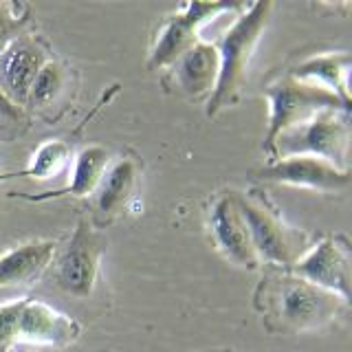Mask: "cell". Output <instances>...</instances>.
<instances>
[{
	"label": "cell",
	"mask_w": 352,
	"mask_h": 352,
	"mask_svg": "<svg viewBox=\"0 0 352 352\" xmlns=\"http://www.w3.org/2000/svg\"><path fill=\"white\" fill-rule=\"evenodd\" d=\"M271 9H273L271 3L245 5L242 7V14L236 16L234 25L225 31L223 40L216 44L220 69H218L216 88L212 97H209V108H207L209 117L236 102L240 88L247 80L253 51H256L262 33L269 25Z\"/></svg>",
	"instance_id": "cell-1"
},
{
	"label": "cell",
	"mask_w": 352,
	"mask_h": 352,
	"mask_svg": "<svg viewBox=\"0 0 352 352\" xmlns=\"http://www.w3.org/2000/svg\"><path fill=\"white\" fill-rule=\"evenodd\" d=\"M350 150V110H322L302 124L282 130L267 152L273 161L289 157H315L339 170H348Z\"/></svg>",
	"instance_id": "cell-2"
},
{
	"label": "cell",
	"mask_w": 352,
	"mask_h": 352,
	"mask_svg": "<svg viewBox=\"0 0 352 352\" xmlns=\"http://www.w3.org/2000/svg\"><path fill=\"white\" fill-rule=\"evenodd\" d=\"M267 302L282 328L297 330V333L326 326L346 306V302L337 295L302 278H295L293 273L275 275L267 286Z\"/></svg>",
	"instance_id": "cell-3"
},
{
	"label": "cell",
	"mask_w": 352,
	"mask_h": 352,
	"mask_svg": "<svg viewBox=\"0 0 352 352\" xmlns=\"http://www.w3.org/2000/svg\"><path fill=\"white\" fill-rule=\"evenodd\" d=\"M236 201L242 216H245L258 262L264 260L273 267H282L289 271L308 249L306 236L300 229L286 225L267 205L251 201L242 194H236Z\"/></svg>",
	"instance_id": "cell-4"
},
{
	"label": "cell",
	"mask_w": 352,
	"mask_h": 352,
	"mask_svg": "<svg viewBox=\"0 0 352 352\" xmlns=\"http://www.w3.org/2000/svg\"><path fill=\"white\" fill-rule=\"evenodd\" d=\"M269 97V132L264 148H271L273 139L280 135L282 130L302 124V121L311 119L313 115L322 113V110H350V104L341 102L337 95H333L326 88H319L315 84H306L295 80V77L286 75L282 80L273 82L267 91Z\"/></svg>",
	"instance_id": "cell-5"
},
{
	"label": "cell",
	"mask_w": 352,
	"mask_h": 352,
	"mask_svg": "<svg viewBox=\"0 0 352 352\" xmlns=\"http://www.w3.org/2000/svg\"><path fill=\"white\" fill-rule=\"evenodd\" d=\"M242 5L229 3H187L163 22L157 42H154L148 69L157 71L172 66L185 51H190L198 42V29H201L209 18H214L220 11H238Z\"/></svg>",
	"instance_id": "cell-6"
},
{
	"label": "cell",
	"mask_w": 352,
	"mask_h": 352,
	"mask_svg": "<svg viewBox=\"0 0 352 352\" xmlns=\"http://www.w3.org/2000/svg\"><path fill=\"white\" fill-rule=\"evenodd\" d=\"M289 273L337 295L346 304L350 300V249L341 238L330 236L308 247Z\"/></svg>",
	"instance_id": "cell-7"
},
{
	"label": "cell",
	"mask_w": 352,
	"mask_h": 352,
	"mask_svg": "<svg viewBox=\"0 0 352 352\" xmlns=\"http://www.w3.org/2000/svg\"><path fill=\"white\" fill-rule=\"evenodd\" d=\"M99 258H102V238L86 223H80L55 262L58 286L77 297L91 295L97 280Z\"/></svg>",
	"instance_id": "cell-8"
},
{
	"label": "cell",
	"mask_w": 352,
	"mask_h": 352,
	"mask_svg": "<svg viewBox=\"0 0 352 352\" xmlns=\"http://www.w3.org/2000/svg\"><path fill=\"white\" fill-rule=\"evenodd\" d=\"M49 49L38 36L22 33L0 53V91L14 106H27V97L40 69L47 64Z\"/></svg>",
	"instance_id": "cell-9"
},
{
	"label": "cell",
	"mask_w": 352,
	"mask_h": 352,
	"mask_svg": "<svg viewBox=\"0 0 352 352\" xmlns=\"http://www.w3.org/2000/svg\"><path fill=\"white\" fill-rule=\"evenodd\" d=\"M262 181L306 187L319 192H341L350 185V172L339 170L315 157H289L271 161L267 168L258 172Z\"/></svg>",
	"instance_id": "cell-10"
},
{
	"label": "cell",
	"mask_w": 352,
	"mask_h": 352,
	"mask_svg": "<svg viewBox=\"0 0 352 352\" xmlns=\"http://www.w3.org/2000/svg\"><path fill=\"white\" fill-rule=\"evenodd\" d=\"M209 229H212L216 247L225 253L227 260L240 267H256L258 256L253 251L245 216L240 212L234 192L214 198L209 207Z\"/></svg>",
	"instance_id": "cell-11"
},
{
	"label": "cell",
	"mask_w": 352,
	"mask_h": 352,
	"mask_svg": "<svg viewBox=\"0 0 352 352\" xmlns=\"http://www.w3.org/2000/svg\"><path fill=\"white\" fill-rule=\"evenodd\" d=\"M77 337H80V324L60 313L58 308L40 300H27L22 306L16 326V341L64 348L71 346Z\"/></svg>",
	"instance_id": "cell-12"
},
{
	"label": "cell",
	"mask_w": 352,
	"mask_h": 352,
	"mask_svg": "<svg viewBox=\"0 0 352 352\" xmlns=\"http://www.w3.org/2000/svg\"><path fill=\"white\" fill-rule=\"evenodd\" d=\"M218 69H220V58L216 44L198 40L190 51H185L172 64V75L176 86L187 97L198 99L207 93H214L218 82Z\"/></svg>",
	"instance_id": "cell-13"
},
{
	"label": "cell",
	"mask_w": 352,
	"mask_h": 352,
	"mask_svg": "<svg viewBox=\"0 0 352 352\" xmlns=\"http://www.w3.org/2000/svg\"><path fill=\"white\" fill-rule=\"evenodd\" d=\"M350 53L337 51V53H317L313 58H306L293 71L291 77L306 84H315L319 88H326L333 95H337L341 102L350 104V91H348V77H350Z\"/></svg>",
	"instance_id": "cell-14"
},
{
	"label": "cell",
	"mask_w": 352,
	"mask_h": 352,
	"mask_svg": "<svg viewBox=\"0 0 352 352\" xmlns=\"http://www.w3.org/2000/svg\"><path fill=\"white\" fill-rule=\"evenodd\" d=\"M53 240H33L0 256V286L29 284L38 280L55 256Z\"/></svg>",
	"instance_id": "cell-15"
},
{
	"label": "cell",
	"mask_w": 352,
	"mask_h": 352,
	"mask_svg": "<svg viewBox=\"0 0 352 352\" xmlns=\"http://www.w3.org/2000/svg\"><path fill=\"white\" fill-rule=\"evenodd\" d=\"M137 185V163L132 159H119L108 165L106 174L95 190V207L97 214L110 220L119 216L130 203Z\"/></svg>",
	"instance_id": "cell-16"
},
{
	"label": "cell",
	"mask_w": 352,
	"mask_h": 352,
	"mask_svg": "<svg viewBox=\"0 0 352 352\" xmlns=\"http://www.w3.org/2000/svg\"><path fill=\"white\" fill-rule=\"evenodd\" d=\"M110 165V152L102 146H88L84 148L80 154L75 157L73 161V172H71V181L66 187L58 192H49L44 196L33 198L29 196V201H42V198H51V196H64V194H71V196H91L95 194L99 181L102 176L106 174Z\"/></svg>",
	"instance_id": "cell-17"
},
{
	"label": "cell",
	"mask_w": 352,
	"mask_h": 352,
	"mask_svg": "<svg viewBox=\"0 0 352 352\" xmlns=\"http://www.w3.org/2000/svg\"><path fill=\"white\" fill-rule=\"evenodd\" d=\"M69 159H71V148L66 146L64 141H58V139L47 141L36 150L29 168L22 170L20 174H14V176H33V179L47 181L51 176L58 174Z\"/></svg>",
	"instance_id": "cell-18"
},
{
	"label": "cell",
	"mask_w": 352,
	"mask_h": 352,
	"mask_svg": "<svg viewBox=\"0 0 352 352\" xmlns=\"http://www.w3.org/2000/svg\"><path fill=\"white\" fill-rule=\"evenodd\" d=\"M62 88H64V69L55 60H49L40 69L36 82L31 86L27 106H49L53 99H58Z\"/></svg>",
	"instance_id": "cell-19"
},
{
	"label": "cell",
	"mask_w": 352,
	"mask_h": 352,
	"mask_svg": "<svg viewBox=\"0 0 352 352\" xmlns=\"http://www.w3.org/2000/svg\"><path fill=\"white\" fill-rule=\"evenodd\" d=\"M29 25V7L20 3H0V53L22 36Z\"/></svg>",
	"instance_id": "cell-20"
},
{
	"label": "cell",
	"mask_w": 352,
	"mask_h": 352,
	"mask_svg": "<svg viewBox=\"0 0 352 352\" xmlns=\"http://www.w3.org/2000/svg\"><path fill=\"white\" fill-rule=\"evenodd\" d=\"M27 297H20L16 302L0 304V346H9L11 341H16V326L22 306H25Z\"/></svg>",
	"instance_id": "cell-21"
},
{
	"label": "cell",
	"mask_w": 352,
	"mask_h": 352,
	"mask_svg": "<svg viewBox=\"0 0 352 352\" xmlns=\"http://www.w3.org/2000/svg\"><path fill=\"white\" fill-rule=\"evenodd\" d=\"M0 115L11 117V119H18V117H20V108L11 104L9 99L5 97V93H3V91H0Z\"/></svg>",
	"instance_id": "cell-22"
}]
</instances>
